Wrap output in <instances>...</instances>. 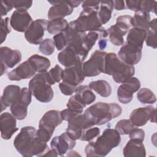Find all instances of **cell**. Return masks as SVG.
I'll list each match as a JSON object with an SVG mask.
<instances>
[{"label":"cell","instance_id":"d4e9b609","mask_svg":"<svg viewBox=\"0 0 157 157\" xmlns=\"http://www.w3.org/2000/svg\"><path fill=\"white\" fill-rule=\"evenodd\" d=\"M75 93V98L85 106L93 103L96 98L92 90L87 85L77 86Z\"/></svg>","mask_w":157,"mask_h":157},{"label":"cell","instance_id":"681fc988","mask_svg":"<svg viewBox=\"0 0 157 157\" xmlns=\"http://www.w3.org/2000/svg\"><path fill=\"white\" fill-rule=\"evenodd\" d=\"M13 8L10 0H2L1 1V16L2 17Z\"/></svg>","mask_w":157,"mask_h":157},{"label":"cell","instance_id":"277c9868","mask_svg":"<svg viewBox=\"0 0 157 157\" xmlns=\"http://www.w3.org/2000/svg\"><path fill=\"white\" fill-rule=\"evenodd\" d=\"M52 83L50 79L48 72L36 74L29 81L28 88L32 95L43 103L50 102L53 98V91L51 86Z\"/></svg>","mask_w":157,"mask_h":157},{"label":"cell","instance_id":"f907efd6","mask_svg":"<svg viewBox=\"0 0 157 157\" xmlns=\"http://www.w3.org/2000/svg\"><path fill=\"white\" fill-rule=\"evenodd\" d=\"M140 1H126V6L127 8L131 10L134 11L135 12H139L140 10Z\"/></svg>","mask_w":157,"mask_h":157},{"label":"cell","instance_id":"11a10c76","mask_svg":"<svg viewBox=\"0 0 157 157\" xmlns=\"http://www.w3.org/2000/svg\"><path fill=\"white\" fill-rule=\"evenodd\" d=\"M7 70V67L3 64H1V69H0V71H1V76H2Z\"/></svg>","mask_w":157,"mask_h":157},{"label":"cell","instance_id":"5bb4252c","mask_svg":"<svg viewBox=\"0 0 157 157\" xmlns=\"http://www.w3.org/2000/svg\"><path fill=\"white\" fill-rule=\"evenodd\" d=\"M142 49V47L126 41L120 48L118 56L124 63L134 66L141 59Z\"/></svg>","mask_w":157,"mask_h":157},{"label":"cell","instance_id":"7a4b0ae2","mask_svg":"<svg viewBox=\"0 0 157 157\" xmlns=\"http://www.w3.org/2000/svg\"><path fill=\"white\" fill-rule=\"evenodd\" d=\"M121 112V106L115 102H99L86 109L83 114L94 125H102L119 117Z\"/></svg>","mask_w":157,"mask_h":157},{"label":"cell","instance_id":"8d00e7d4","mask_svg":"<svg viewBox=\"0 0 157 157\" xmlns=\"http://www.w3.org/2000/svg\"><path fill=\"white\" fill-rule=\"evenodd\" d=\"M135 127L129 120L123 119L117 122L115 129L120 135H126L129 134L130 131Z\"/></svg>","mask_w":157,"mask_h":157},{"label":"cell","instance_id":"74e56055","mask_svg":"<svg viewBox=\"0 0 157 157\" xmlns=\"http://www.w3.org/2000/svg\"><path fill=\"white\" fill-rule=\"evenodd\" d=\"M55 44L52 39H45L43 40L39 44V50L45 55H51L55 52Z\"/></svg>","mask_w":157,"mask_h":157},{"label":"cell","instance_id":"e575fe53","mask_svg":"<svg viewBox=\"0 0 157 157\" xmlns=\"http://www.w3.org/2000/svg\"><path fill=\"white\" fill-rule=\"evenodd\" d=\"M55 130V129L46 125L39 124V129L36 133V137L41 142L47 143L50 140Z\"/></svg>","mask_w":157,"mask_h":157},{"label":"cell","instance_id":"3957f363","mask_svg":"<svg viewBox=\"0 0 157 157\" xmlns=\"http://www.w3.org/2000/svg\"><path fill=\"white\" fill-rule=\"evenodd\" d=\"M134 72L135 69L133 65L124 63L115 53H107L105 59L104 74L112 76L115 82L122 83L128 78L132 77Z\"/></svg>","mask_w":157,"mask_h":157},{"label":"cell","instance_id":"ffe728a7","mask_svg":"<svg viewBox=\"0 0 157 157\" xmlns=\"http://www.w3.org/2000/svg\"><path fill=\"white\" fill-rule=\"evenodd\" d=\"M82 64L80 63L73 66L66 67L63 71V81L75 86L82 83L85 77L82 69Z\"/></svg>","mask_w":157,"mask_h":157},{"label":"cell","instance_id":"603a6c76","mask_svg":"<svg viewBox=\"0 0 157 157\" xmlns=\"http://www.w3.org/2000/svg\"><path fill=\"white\" fill-rule=\"evenodd\" d=\"M21 88L18 85H10L6 86L3 90L2 95L1 97V112L6 109L7 107H10L19 97Z\"/></svg>","mask_w":157,"mask_h":157},{"label":"cell","instance_id":"ba28073f","mask_svg":"<svg viewBox=\"0 0 157 157\" xmlns=\"http://www.w3.org/2000/svg\"><path fill=\"white\" fill-rule=\"evenodd\" d=\"M107 52L95 50L90 59L82 64V69L85 77H95L101 72L104 74L105 59Z\"/></svg>","mask_w":157,"mask_h":157},{"label":"cell","instance_id":"816d5d0a","mask_svg":"<svg viewBox=\"0 0 157 157\" xmlns=\"http://www.w3.org/2000/svg\"><path fill=\"white\" fill-rule=\"evenodd\" d=\"M125 1H113V7L117 10H121L126 8Z\"/></svg>","mask_w":157,"mask_h":157},{"label":"cell","instance_id":"44dd1931","mask_svg":"<svg viewBox=\"0 0 157 157\" xmlns=\"http://www.w3.org/2000/svg\"><path fill=\"white\" fill-rule=\"evenodd\" d=\"M22 58L21 52L18 50H12L8 47H1L0 59L1 63L7 68H12L18 64Z\"/></svg>","mask_w":157,"mask_h":157},{"label":"cell","instance_id":"f1b7e54d","mask_svg":"<svg viewBox=\"0 0 157 157\" xmlns=\"http://www.w3.org/2000/svg\"><path fill=\"white\" fill-rule=\"evenodd\" d=\"M146 32L147 31L144 29L133 27L128 31L126 37V42L143 47V44L146 37Z\"/></svg>","mask_w":157,"mask_h":157},{"label":"cell","instance_id":"d6986e66","mask_svg":"<svg viewBox=\"0 0 157 157\" xmlns=\"http://www.w3.org/2000/svg\"><path fill=\"white\" fill-rule=\"evenodd\" d=\"M52 6L49 9L47 17L49 20L55 18H64L73 12V8L68 1H48Z\"/></svg>","mask_w":157,"mask_h":157},{"label":"cell","instance_id":"7c38bea8","mask_svg":"<svg viewBox=\"0 0 157 157\" xmlns=\"http://www.w3.org/2000/svg\"><path fill=\"white\" fill-rule=\"evenodd\" d=\"M47 24L48 21L45 19H37L33 21L25 32L26 40L31 44H40L47 30Z\"/></svg>","mask_w":157,"mask_h":157},{"label":"cell","instance_id":"7bdbcfd3","mask_svg":"<svg viewBox=\"0 0 157 157\" xmlns=\"http://www.w3.org/2000/svg\"><path fill=\"white\" fill-rule=\"evenodd\" d=\"M156 1H140V12L150 13L152 12L156 13Z\"/></svg>","mask_w":157,"mask_h":157},{"label":"cell","instance_id":"f5cc1de1","mask_svg":"<svg viewBox=\"0 0 157 157\" xmlns=\"http://www.w3.org/2000/svg\"><path fill=\"white\" fill-rule=\"evenodd\" d=\"M69 4L71 5V6L74 9L75 7H78L80 4L82 3L83 1H68Z\"/></svg>","mask_w":157,"mask_h":157},{"label":"cell","instance_id":"836d02e7","mask_svg":"<svg viewBox=\"0 0 157 157\" xmlns=\"http://www.w3.org/2000/svg\"><path fill=\"white\" fill-rule=\"evenodd\" d=\"M137 98L142 104H153L156 101V97L154 93L147 88H141L137 93Z\"/></svg>","mask_w":157,"mask_h":157},{"label":"cell","instance_id":"bcb514c9","mask_svg":"<svg viewBox=\"0 0 157 157\" xmlns=\"http://www.w3.org/2000/svg\"><path fill=\"white\" fill-rule=\"evenodd\" d=\"M12 4L16 9L28 10L33 5V1H23V0H10Z\"/></svg>","mask_w":157,"mask_h":157},{"label":"cell","instance_id":"d6a6232c","mask_svg":"<svg viewBox=\"0 0 157 157\" xmlns=\"http://www.w3.org/2000/svg\"><path fill=\"white\" fill-rule=\"evenodd\" d=\"M145 41L148 47L156 48V18L150 21L149 29L146 32Z\"/></svg>","mask_w":157,"mask_h":157},{"label":"cell","instance_id":"8992f818","mask_svg":"<svg viewBox=\"0 0 157 157\" xmlns=\"http://www.w3.org/2000/svg\"><path fill=\"white\" fill-rule=\"evenodd\" d=\"M36 131L33 126H25L15 137L13 145L17 151L23 156H33V151L37 142Z\"/></svg>","mask_w":157,"mask_h":157},{"label":"cell","instance_id":"ab89813d","mask_svg":"<svg viewBox=\"0 0 157 157\" xmlns=\"http://www.w3.org/2000/svg\"><path fill=\"white\" fill-rule=\"evenodd\" d=\"M67 107L74 113H82L85 105L79 102L74 95L69 99L67 103Z\"/></svg>","mask_w":157,"mask_h":157},{"label":"cell","instance_id":"7dc6e473","mask_svg":"<svg viewBox=\"0 0 157 157\" xmlns=\"http://www.w3.org/2000/svg\"><path fill=\"white\" fill-rule=\"evenodd\" d=\"M129 136L130 139H137L143 142L145 138V132L142 129L135 127L130 131Z\"/></svg>","mask_w":157,"mask_h":157},{"label":"cell","instance_id":"ac0fdd59","mask_svg":"<svg viewBox=\"0 0 157 157\" xmlns=\"http://www.w3.org/2000/svg\"><path fill=\"white\" fill-rule=\"evenodd\" d=\"M0 129L1 137L4 140L10 139L18 130L17 128V118L9 112L2 113L0 115Z\"/></svg>","mask_w":157,"mask_h":157},{"label":"cell","instance_id":"1f68e13d","mask_svg":"<svg viewBox=\"0 0 157 157\" xmlns=\"http://www.w3.org/2000/svg\"><path fill=\"white\" fill-rule=\"evenodd\" d=\"M36 67L38 73L47 72L50 67V61L46 57L35 54L31 56L28 59Z\"/></svg>","mask_w":157,"mask_h":157},{"label":"cell","instance_id":"f6af8a7d","mask_svg":"<svg viewBox=\"0 0 157 157\" xmlns=\"http://www.w3.org/2000/svg\"><path fill=\"white\" fill-rule=\"evenodd\" d=\"M76 88L77 86L64 82L63 81L59 83V88L61 92L62 93V94L66 96L72 95L75 91Z\"/></svg>","mask_w":157,"mask_h":157},{"label":"cell","instance_id":"9c48e42d","mask_svg":"<svg viewBox=\"0 0 157 157\" xmlns=\"http://www.w3.org/2000/svg\"><path fill=\"white\" fill-rule=\"evenodd\" d=\"M94 125L89 121L84 114L75 113L67 120L66 132L74 140L80 139L84 130Z\"/></svg>","mask_w":157,"mask_h":157},{"label":"cell","instance_id":"d590c367","mask_svg":"<svg viewBox=\"0 0 157 157\" xmlns=\"http://www.w3.org/2000/svg\"><path fill=\"white\" fill-rule=\"evenodd\" d=\"M99 39H103L101 34L96 31H90L88 34H86L84 37L83 44V47L86 52L88 53L90 50L96 44V42Z\"/></svg>","mask_w":157,"mask_h":157},{"label":"cell","instance_id":"ee69618b","mask_svg":"<svg viewBox=\"0 0 157 157\" xmlns=\"http://www.w3.org/2000/svg\"><path fill=\"white\" fill-rule=\"evenodd\" d=\"M53 40L54 42L55 47L58 50L64 49V48L67 45V40L63 32L55 34L53 37Z\"/></svg>","mask_w":157,"mask_h":157},{"label":"cell","instance_id":"cb8c5ba5","mask_svg":"<svg viewBox=\"0 0 157 157\" xmlns=\"http://www.w3.org/2000/svg\"><path fill=\"white\" fill-rule=\"evenodd\" d=\"M124 157H145L146 150L142 141L137 139H130L123 148Z\"/></svg>","mask_w":157,"mask_h":157},{"label":"cell","instance_id":"83f0119b","mask_svg":"<svg viewBox=\"0 0 157 157\" xmlns=\"http://www.w3.org/2000/svg\"><path fill=\"white\" fill-rule=\"evenodd\" d=\"M113 9V1H100L98 15L102 25H105L109 21L112 17Z\"/></svg>","mask_w":157,"mask_h":157},{"label":"cell","instance_id":"b9f144b4","mask_svg":"<svg viewBox=\"0 0 157 157\" xmlns=\"http://www.w3.org/2000/svg\"><path fill=\"white\" fill-rule=\"evenodd\" d=\"M11 32V26L10 23V18L6 17L1 18V43L6 40L8 34Z\"/></svg>","mask_w":157,"mask_h":157},{"label":"cell","instance_id":"7402d4cb","mask_svg":"<svg viewBox=\"0 0 157 157\" xmlns=\"http://www.w3.org/2000/svg\"><path fill=\"white\" fill-rule=\"evenodd\" d=\"M57 58L59 63L66 67L73 66L83 62L76 52L69 46H66L64 50L59 52Z\"/></svg>","mask_w":157,"mask_h":157},{"label":"cell","instance_id":"6da1fadb","mask_svg":"<svg viewBox=\"0 0 157 157\" xmlns=\"http://www.w3.org/2000/svg\"><path fill=\"white\" fill-rule=\"evenodd\" d=\"M121 142L120 134L115 129L107 128L95 141H90L85 148L87 157H104L111 150L118 147Z\"/></svg>","mask_w":157,"mask_h":157},{"label":"cell","instance_id":"8fae6325","mask_svg":"<svg viewBox=\"0 0 157 157\" xmlns=\"http://www.w3.org/2000/svg\"><path fill=\"white\" fill-rule=\"evenodd\" d=\"M140 88L139 80L131 77L123 82L117 90V98L118 101L124 104L129 103L133 98V94Z\"/></svg>","mask_w":157,"mask_h":157},{"label":"cell","instance_id":"9a60e30c","mask_svg":"<svg viewBox=\"0 0 157 157\" xmlns=\"http://www.w3.org/2000/svg\"><path fill=\"white\" fill-rule=\"evenodd\" d=\"M33 21L29 13L25 9H16L10 18L11 27L20 33L25 32Z\"/></svg>","mask_w":157,"mask_h":157},{"label":"cell","instance_id":"484cf974","mask_svg":"<svg viewBox=\"0 0 157 157\" xmlns=\"http://www.w3.org/2000/svg\"><path fill=\"white\" fill-rule=\"evenodd\" d=\"M63 120L61 118L59 111L56 110H51L47 111L44 114L39 121V124L46 125L55 129L56 126L61 124Z\"/></svg>","mask_w":157,"mask_h":157},{"label":"cell","instance_id":"52a82bcc","mask_svg":"<svg viewBox=\"0 0 157 157\" xmlns=\"http://www.w3.org/2000/svg\"><path fill=\"white\" fill-rule=\"evenodd\" d=\"M132 17L128 15L119 16L116 19V23L107 30L110 42L115 46L124 44L123 37L131 29Z\"/></svg>","mask_w":157,"mask_h":157},{"label":"cell","instance_id":"30bf717a","mask_svg":"<svg viewBox=\"0 0 157 157\" xmlns=\"http://www.w3.org/2000/svg\"><path fill=\"white\" fill-rule=\"evenodd\" d=\"M32 94L29 88H22L17 100L11 105L10 112L18 120H24L28 113V107L31 102Z\"/></svg>","mask_w":157,"mask_h":157},{"label":"cell","instance_id":"c3c4849f","mask_svg":"<svg viewBox=\"0 0 157 157\" xmlns=\"http://www.w3.org/2000/svg\"><path fill=\"white\" fill-rule=\"evenodd\" d=\"M82 4L83 10L98 11L99 9L100 1H84Z\"/></svg>","mask_w":157,"mask_h":157},{"label":"cell","instance_id":"2e32d148","mask_svg":"<svg viewBox=\"0 0 157 157\" xmlns=\"http://www.w3.org/2000/svg\"><path fill=\"white\" fill-rule=\"evenodd\" d=\"M36 72L35 66L28 59L9 72L7 77L11 81H20L31 78L36 75Z\"/></svg>","mask_w":157,"mask_h":157},{"label":"cell","instance_id":"db71d44e","mask_svg":"<svg viewBox=\"0 0 157 157\" xmlns=\"http://www.w3.org/2000/svg\"><path fill=\"white\" fill-rule=\"evenodd\" d=\"M107 45V40L104 39H101L99 40V48L101 50H103L105 48Z\"/></svg>","mask_w":157,"mask_h":157},{"label":"cell","instance_id":"4dcf8cb0","mask_svg":"<svg viewBox=\"0 0 157 157\" xmlns=\"http://www.w3.org/2000/svg\"><path fill=\"white\" fill-rule=\"evenodd\" d=\"M69 23L64 18H55L48 21L47 30L51 34H57L63 32Z\"/></svg>","mask_w":157,"mask_h":157},{"label":"cell","instance_id":"5b68a950","mask_svg":"<svg viewBox=\"0 0 157 157\" xmlns=\"http://www.w3.org/2000/svg\"><path fill=\"white\" fill-rule=\"evenodd\" d=\"M74 22L77 28L82 32L96 31L101 34L103 39L109 35L107 30L102 26L97 10H83Z\"/></svg>","mask_w":157,"mask_h":157},{"label":"cell","instance_id":"4316f807","mask_svg":"<svg viewBox=\"0 0 157 157\" xmlns=\"http://www.w3.org/2000/svg\"><path fill=\"white\" fill-rule=\"evenodd\" d=\"M150 22V13H146L143 12H135L134 15L131 18V24L134 28H139L145 31L149 29Z\"/></svg>","mask_w":157,"mask_h":157},{"label":"cell","instance_id":"4fadbf2b","mask_svg":"<svg viewBox=\"0 0 157 157\" xmlns=\"http://www.w3.org/2000/svg\"><path fill=\"white\" fill-rule=\"evenodd\" d=\"M129 120L136 127L144 126L149 120L156 122V109L151 105L134 109L129 115Z\"/></svg>","mask_w":157,"mask_h":157},{"label":"cell","instance_id":"f35d334b","mask_svg":"<svg viewBox=\"0 0 157 157\" xmlns=\"http://www.w3.org/2000/svg\"><path fill=\"white\" fill-rule=\"evenodd\" d=\"M100 135V129L97 127H91L83 131L80 140L90 142Z\"/></svg>","mask_w":157,"mask_h":157},{"label":"cell","instance_id":"e0dca14e","mask_svg":"<svg viewBox=\"0 0 157 157\" xmlns=\"http://www.w3.org/2000/svg\"><path fill=\"white\" fill-rule=\"evenodd\" d=\"M75 140L72 139L66 132L60 136L54 137L51 142L50 147L53 149L58 156H63L67 151L72 149L75 146Z\"/></svg>","mask_w":157,"mask_h":157},{"label":"cell","instance_id":"f546056e","mask_svg":"<svg viewBox=\"0 0 157 157\" xmlns=\"http://www.w3.org/2000/svg\"><path fill=\"white\" fill-rule=\"evenodd\" d=\"M88 86L103 98L109 97L112 93L110 85L104 80L92 81L89 83Z\"/></svg>","mask_w":157,"mask_h":157},{"label":"cell","instance_id":"60d3db41","mask_svg":"<svg viewBox=\"0 0 157 157\" xmlns=\"http://www.w3.org/2000/svg\"><path fill=\"white\" fill-rule=\"evenodd\" d=\"M63 71L62 68L59 65L56 64L48 72L52 85H54L55 83H59L62 80Z\"/></svg>","mask_w":157,"mask_h":157}]
</instances>
